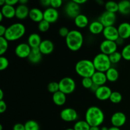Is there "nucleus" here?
I'll use <instances>...</instances> for the list:
<instances>
[{"mask_svg": "<svg viewBox=\"0 0 130 130\" xmlns=\"http://www.w3.org/2000/svg\"><path fill=\"white\" fill-rule=\"evenodd\" d=\"M105 74H106L107 81L112 83L116 82V81L118 79L119 76V72H118V71L117 70V69H116L115 67H110V68L105 72Z\"/></svg>", "mask_w": 130, "mask_h": 130, "instance_id": "27", "label": "nucleus"}, {"mask_svg": "<svg viewBox=\"0 0 130 130\" xmlns=\"http://www.w3.org/2000/svg\"><path fill=\"white\" fill-rule=\"evenodd\" d=\"M123 100V96L119 91H112L110 96L109 100L113 104H119Z\"/></svg>", "mask_w": 130, "mask_h": 130, "instance_id": "33", "label": "nucleus"}, {"mask_svg": "<svg viewBox=\"0 0 130 130\" xmlns=\"http://www.w3.org/2000/svg\"><path fill=\"white\" fill-rule=\"evenodd\" d=\"M9 66V61L4 56H1L0 57V70L1 71H4Z\"/></svg>", "mask_w": 130, "mask_h": 130, "instance_id": "39", "label": "nucleus"}, {"mask_svg": "<svg viewBox=\"0 0 130 130\" xmlns=\"http://www.w3.org/2000/svg\"><path fill=\"white\" fill-rule=\"evenodd\" d=\"M42 53H41L39 47L38 48H34L31 49L30 55L28 57V60L32 63H38L42 60Z\"/></svg>", "mask_w": 130, "mask_h": 130, "instance_id": "22", "label": "nucleus"}, {"mask_svg": "<svg viewBox=\"0 0 130 130\" xmlns=\"http://www.w3.org/2000/svg\"><path fill=\"white\" fill-rule=\"evenodd\" d=\"M25 130H40L39 124L34 120H29L24 124Z\"/></svg>", "mask_w": 130, "mask_h": 130, "instance_id": "31", "label": "nucleus"}, {"mask_svg": "<svg viewBox=\"0 0 130 130\" xmlns=\"http://www.w3.org/2000/svg\"><path fill=\"white\" fill-rule=\"evenodd\" d=\"M58 84H59L60 91L66 94V95L72 93L76 90V82L72 77H63L58 82Z\"/></svg>", "mask_w": 130, "mask_h": 130, "instance_id": "6", "label": "nucleus"}, {"mask_svg": "<svg viewBox=\"0 0 130 130\" xmlns=\"http://www.w3.org/2000/svg\"><path fill=\"white\" fill-rule=\"evenodd\" d=\"M75 71L82 78L91 77L96 72L93 62L88 59L79 60L75 66Z\"/></svg>", "mask_w": 130, "mask_h": 130, "instance_id": "3", "label": "nucleus"}, {"mask_svg": "<svg viewBox=\"0 0 130 130\" xmlns=\"http://www.w3.org/2000/svg\"><path fill=\"white\" fill-rule=\"evenodd\" d=\"M25 31L26 29L24 24L20 22L14 23L8 27L4 37L8 41H15L22 38Z\"/></svg>", "mask_w": 130, "mask_h": 130, "instance_id": "4", "label": "nucleus"}, {"mask_svg": "<svg viewBox=\"0 0 130 130\" xmlns=\"http://www.w3.org/2000/svg\"><path fill=\"white\" fill-rule=\"evenodd\" d=\"M108 130H121L120 128H118V127H116V126H111L110 128H109Z\"/></svg>", "mask_w": 130, "mask_h": 130, "instance_id": "52", "label": "nucleus"}, {"mask_svg": "<svg viewBox=\"0 0 130 130\" xmlns=\"http://www.w3.org/2000/svg\"><path fill=\"white\" fill-rule=\"evenodd\" d=\"M50 27V24L46 20H43L39 23H38V30L41 32H46L49 30Z\"/></svg>", "mask_w": 130, "mask_h": 130, "instance_id": "36", "label": "nucleus"}, {"mask_svg": "<svg viewBox=\"0 0 130 130\" xmlns=\"http://www.w3.org/2000/svg\"><path fill=\"white\" fill-rule=\"evenodd\" d=\"M27 3V0H20V1H19V4H20V5H26V4Z\"/></svg>", "mask_w": 130, "mask_h": 130, "instance_id": "50", "label": "nucleus"}, {"mask_svg": "<svg viewBox=\"0 0 130 130\" xmlns=\"http://www.w3.org/2000/svg\"><path fill=\"white\" fill-rule=\"evenodd\" d=\"M118 33L120 38L126 39L130 38V24L128 22H122L118 27Z\"/></svg>", "mask_w": 130, "mask_h": 130, "instance_id": "18", "label": "nucleus"}, {"mask_svg": "<svg viewBox=\"0 0 130 130\" xmlns=\"http://www.w3.org/2000/svg\"><path fill=\"white\" fill-rule=\"evenodd\" d=\"M52 100L55 105H58V106H62L66 104L67 97H66V94L62 93V91H58L53 94Z\"/></svg>", "mask_w": 130, "mask_h": 130, "instance_id": "26", "label": "nucleus"}, {"mask_svg": "<svg viewBox=\"0 0 130 130\" xmlns=\"http://www.w3.org/2000/svg\"><path fill=\"white\" fill-rule=\"evenodd\" d=\"M29 11L30 10L27 7V5H20L19 4L16 7V14L15 17L18 19L20 20H24L29 17Z\"/></svg>", "mask_w": 130, "mask_h": 130, "instance_id": "21", "label": "nucleus"}, {"mask_svg": "<svg viewBox=\"0 0 130 130\" xmlns=\"http://www.w3.org/2000/svg\"><path fill=\"white\" fill-rule=\"evenodd\" d=\"M83 86L86 89H90L91 88V86L93 85V82L92 81L91 77H85L82 79L81 81Z\"/></svg>", "mask_w": 130, "mask_h": 130, "instance_id": "38", "label": "nucleus"}, {"mask_svg": "<svg viewBox=\"0 0 130 130\" xmlns=\"http://www.w3.org/2000/svg\"><path fill=\"white\" fill-rule=\"evenodd\" d=\"M41 4L43 6L49 8L51 6V0H42L40 1Z\"/></svg>", "mask_w": 130, "mask_h": 130, "instance_id": "45", "label": "nucleus"}, {"mask_svg": "<svg viewBox=\"0 0 130 130\" xmlns=\"http://www.w3.org/2000/svg\"><path fill=\"white\" fill-rule=\"evenodd\" d=\"M70 30H69V29L66 27H62L59 29L58 30V34L62 38H66V37L68 36V34H69Z\"/></svg>", "mask_w": 130, "mask_h": 130, "instance_id": "40", "label": "nucleus"}, {"mask_svg": "<svg viewBox=\"0 0 130 130\" xmlns=\"http://www.w3.org/2000/svg\"><path fill=\"white\" fill-rule=\"evenodd\" d=\"M0 13H2L4 17L6 19H12L15 17V14H16V8L13 6L6 5L5 4L4 6L1 7V11Z\"/></svg>", "mask_w": 130, "mask_h": 130, "instance_id": "23", "label": "nucleus"}, {"mask_svg": "<svg viewBox=\"0 0 130 130\" xmlns=\"http://www.w3.org/2000/svg\"><path fill=\"white\" fill-rule=\"evenodd\" d=\"M4 93L2 90H0V100H3Z\"/></svg>", "mask_w": 130, "mask_h": 130, "instance_id": "51", "label": "nucleus"}, {"mask_svg": "<svg viewBox=\"0 0 130 130\" xmlns=\"http://www.w3.org/2000/svg\"><path fill=\"white\" fill-rule=\"evenodd\" d=\"M116 14L105 11L99 17L98 20L100 21L105 27L114 25L116 22Z\"/></svg>", "mask_w": 130, "mask_h": 130, "instance_id": "9", "label": "nucleus"}, {"mask_svg": "<svg viewBox=\"0 0 130 130\" xmlns=\"http://www.w3.org/2000/svg\"><path fill=\"white\" fill-rule=\"evenodd\" d=\"M91 126L85 120L77 121L75 123L73 128L74 130H90Z\"/></svg>", "mask_w": 130, "mask_h": 130, "instance_id": "30", "label": "nucleus"}, {"mask_svg": "<svg viewBox=\"0 0 130 130\" xmlns=\"http://www.w3.org/2000/svg\"><path fill=\"white\" fill-rule=\"evenodd\" d=\"M109 128H107L106 126H103L102 128H100V130H108Z\"/></svg>", "mask_w": 130, "mask_h": 130, "instance_id": "56", "label": "nucleus"}, {"mask_svg": "<svg viewBox=\"0 0 130 130\" xmlns=\"http://www.w3.org/2000/svg\"><path fill=\"white\" fill-rule=\"evenodd\" d=\"M74 1L76 3L78 4L79 5H83V4H85V3L87 2L86 0H74Z\"/></svg>", "mask_w": 130, "mask_h": 130, "instance_id": "49", "label": "nucleus"}, {"mask_svg": "<svg viewBox=\"0 0 130 130\" xmlns=\"http://www.w3.org/2000/svg\"><path fill=\"white\" fill-rule=\"evenodd\" d=\"M84 42L83 35L77 30H70L69 34L66 38V43L67 48L72 52L79 50Z\"/></svg>", "mask_w": 130, "mask_h": 130, "instance_id": "2", "label": "nucleus"}, {"mask_svg": "<svg viewBox=\"0 0 130 130\" xmlns=\"http://www.w3.org/2000/svg\"><path fill=\"white\" fill-rule=\"evenodd\" d=\"M74 24L76 27L80 29H84L89 25V20L87 16L84 14L80 13L74 19Z\"/></svg>", "mask_w": 130, "mask_h": 130, "instance_id": "25", "label": "nucleus"}, {"mask_svg": "<svg viewBox=\"0 0 130 130\" xmlns=\"http://www.w3.org/2000/svg\"><path fill=\"white\" fill-rule=\"evenodd\" d=\"M18 3H19V0H6V5H10V6H14Z\"/></svg>", "mask_w": 130, "mask_h": 130, "instance_id": "46", "label": "nucleus"}, {"mask_svg": "<svg viewBox=\"0 0 130 130\" xmlns=\"http://www.w3.org/2000/svg\"><path fill=\"white\" fill-rule=\"evenodd\" d=\"M90 130H100V128L97 126H91Z\"/></svg>", "mask_w": 130, "mask_h": 130, "instance_id": "53", "label": "nucleus"}, {"mask_svg": "<svg viewBox=\"0 0 130 130\" xmlns=\"http://www.w3.org/2000/svg\"><path fill=\"white\" fill-rule=\"evenodd\" d=\"M6 4V0H0V6L2 7Z\"/></svg>", "mask_w": 130, "mask_h": 130, "instance_id": "54", "label": "nucleus"}, {"mask_svg": "<svg viewBox=\"0 0 130 130\" xmlns=\"http://www.w3.org/2000/svg\"><path fill=\"white\" fill-rule=\"evenodd\" d=\"M0 130H3V126H2V124H0Z\"/></svg>", "mask_w": 130, "mask_h": 130, "instance_id": "58", "label": "nucleus"}, {"mask_svg": "<svg viewBox=\"0 0 130 130\" xmlns=\"http://www.w3.org/2000/svg\"><path fill=\"white\" fill-rule=\"evenodd\" d=\"M13 130H25V126L22 123H17L13 127Z\"/></svg>", "mask_w": 130, "mask_h": 130, "instance_id": "43", "label": "nucleus"}, {"mask_svg": "<svg viewBox=\"0 0 130 130\" xmlns=\"http://www.w3.org/2000/svg\"><path fill=\"white\" fill-rule=\"evenodd\" d=\"M99 88V86H98V85H95V84L93 83V86H91V88H90V90H91V91H93V93H95L96 91V90H98V88Z\"/></svg>", "mask_w": 130, "mask_h": 130, "instance_id": "48", "label": "nucleus"}, {"mask_svg": "<svg viewBox=\"0 0 130 130\" xmlns=\"http://www.w3.org/2000/svg\"><path fill=\"white\" fill-rule=\"evenodd\" d=\"M63 1L62 0H51V6L53 8L57 9L62 6Z\"/></svg>", "mask_w": 130, "mask_h": 130, "instance_id": "41", "label": "nucleus"}, {"mask_svg": "<svg viewBox=\"0 0 130 130\" xmlns=\"http://www.w3.org/2000/svg\"><path fill=\"white\" fill-rule=\"evenodd\" d=\"M44 20L49 22L50 24H53L58 20L59 17V13L57 9L53 8L52 7L47 8L44 11Z\"/></svg>", "mask_w": 130, "mask_h": 130, "instance_id": "14", "label": "nucleus"}, {"mask_svg": "<svg viewBox=\"0 0 130 130\" xmlns=\"http://www.w3.org/2000/svg\"><path fill=\"white\" fill-rule=\"evenodd\" d=\"M8 48V41L5 37H0V55L3 56Z\"/></svg>", "mask_w": 130, "mask_h": 130, "instance_id": "32", "label": "nucleus"}, {"mask_svg": "<svg viewBox=\"0 0 130 130\" xmlns=\"http://www.w3.org/2000/svg\"><path fill=\"white\" fill-rule=\"evenodd\" d=\"M109 57L112 64V63L115 64V63H119V62L121 60L122 58H123L121 53V52H118V51L114 52V53H112L111 55H109Z\"/></svg>", "mask_w": 130, "mask_h": 130, "instance_id": "34", "label": "nucleus"}, {"mask_svg": "<svg viewBox=\"0 0 130 130\" xmlns=\"http://www.w3.org/2000/svg\"><path fill=\"white\" fill-rule=\"evenodd\" d=\"M126 116L122 112H116L112 114L110 118V122L113 126L120 128L122 127L126 122Z\"/></svg>", "mask_w": 130, "mask_h": 130, "instance_id": "15", "label": "nucleus"}, {"mask_svg": "<svg viewBox=\"0 0 130 130\" xmlns=\"http://www.w3.org/2000/svg\"><path fill=\"white\" fill-rule=\"evenodd\" d=\"M91 79L93 83L99 86H104L107 81L105 72H99V71H96L91 77Z\"/></svg>", "mask_w": 130, "mask_h": 130, "instance_id": "19", "label": "nucleus"}, {"mask_svg": "<svg viewBox=\"0 0 130 130\" xmlns=\"http://www.w3.org/2000/svg\"><path fill=\"white\" fill-rule=\"evenodd\" d=\"M112 91L109 86L106 85L99 86L98 90L95 93V96L99 100L105 101V100H109L110 96L111 95Z\"/></svg>", "mask_w": 130, "mask_h": 130, "instance_id": "13", "label": "nucleus"}, {"mask_svg": "<svg viewBox=\"0 0 130 130\" xmlns=\"http://www.w3.org/2000/svg\"><path fill=\"white\" fill-rule=\"evenodd\" d=\"M66 130H74V128H67Z\"/></svg>", "mask_w": 130, "mask_h": 130, "instance_id": "57", "label": "nucleus"}, {"mask_svg": "<svg viewBox=\"0 0 130 130\" xmlns=\"http://www.w3.org/2000/svg\"><path fill=\"white\" fill-rule=\"evenodd\" d=\"M105 27L99 20H94L91 22L88 25V29L90 33L94 35H97L103 32Z\"/></svg>", "mask_w": 130, "mask_h": 130, "instance_id": "20", "label": "nucleus"}, {"mask_svg": "<svg viewBox=\"0 0 130 130\" xmlns=\"http://www.w3.org/2000/svg\"><path fill=\"white\" fill-rule=\"evenodd\" d=\"M29 17L34 22L39 23L44 20V14L43 11L38 8H33L29 11Z\"/></svg>", "mask_w": 130, "mask_h": 130, "instance_id": "17", "label": "nucleus"}, {"mask_svg": "<svg viewBox=\"0 0 130 130\" xmlns=\"http://www.w3.org/2000/svg\"><path fill=\"white\" fill-rule=\"evenodd\" d=\"M47 89L50 93L54 94L55 93L60 91L59 84L56 81H52L48 84V86H47Z\"/></svg>", "mask_w": 130, "mask_h": 130, "instance_id": "35", "label": "nucleus"}, {"mask_svg": "<svg viewBox=\"0 0 130 130\" xmlns=\"http://www.w3.org/2000/svg\"><path fill=\"white\" fill-rule=\"evenodd\" d=\"M118 47V46L116 41L107 40V39L103 41L100 44V50L101 53L107 55H110L112 53L117 52Z\"/></svg>", "mask_w": 130, "mask_h": 130, "instance_id": "8", "label": "nucleus"}, {"mask_svg": "<svg viewBox=\"0 0 130 130\" xmlns=\"http://www.w3.org/2000/svg\"><path fill=\"white\" fill-rule=\"evenodd\" d=\"M96 71L106 72L112 67L109 55L100 53L96 55L92 60Z\"/></svg>", "mask_w": 130, "mask_h": 130, "instance_id": "5", "label": "nucleus"}, {"mask_svg": "<svg viewBox=\"0 0 130 130\" xmlns=\"http://www.w3.org/2000/svg\"><path fill=\"white\" fill-rule=\"evenodd\" d=\"M119 11L123 15H128L130 13V1L127 0H123L118 3Z\"/></svg>", "mask_w": 130, "mask_h": 130, "instance_id": "28", "label": "nucleus"}, {"mask_svg": "<svg viewBox=\"0 0 130 130\" xmlns=\"http://www.w3.org/2000/svg\"><path fill=\"white\" fill-rule=\"evenodd\" d=\"M42 41L40 35L38 33H32L27 38V43L31 48H38Z\"/></svg>", "mask_w": 130, "mask_h": 130, "instance_id": "24", "label": "nucleus"}, {"mask_svg": "<svg viewBox=\"0 0 130 130\" xmlns=\"http://www.w3.org/2000/svg\"><path fill=\"white\" fill-rule=\"evenodd\" d=\"M4 16L2 15L1 13H0V22H2L3 21V19Z\"/></svg>", "mask_w": 130, "mask_h": 130, "instance_id": "55", "label": "nucleus"}, {"mask_svg": "<svg viewBox=\"0 0 130 130\" xmlns=\"http://www.w3.org/2000/svg\"><path fill=\"white\" fill-rule=\"evenodd\" d=\"M124 39H123V38H121L119 37V38L117 39V41H116V43H117L118 46H121V45H122V44H123V43H124Z\"/></svg>", "mask_w": 130, "mask_h": 130, "instance_id": "47", "label": "nucleus"}, {"mask_svg": "<svg viewBox=\"0 0 130 130\" xmlns=\"http://www.w3.org/2000/svg\"><path fill=\"white\" fill-rule=\"evenodd\" d=\"M105 11H109V12L114 13H116L118 12L119 10V6H118V3L115 2L113 1H107L105 3Z\"/></svg>", "mask_w": 130, "mask_h": 130, "instance_id": "29", "label": "nucleus"}, {"mask_svg": "<svg viewBox=\"0 0 130 130\" xmlns=\"http://www.w3.org/2000/svg\"><path fill=\"white\" fill-rule=\"evenodd\" d=\"M7 109V105H6V102L4 100H0V113L5 112Z\"/></svg>", "mask_w": 130, "mask_h": 130, "instance_id": "42", "label": "nucleus"}, {"mask_svg": "<svg viewBox=\"0 0 130 130\" xmlns=\"http://www.w3.org/2000/svg\"><path fill=\"white\" fill-rule=\"evenodd\" d=\"M31 49L32 48L28 44V43H21L15 47V55L19 58H27L31 52Z\"/></svg>", "mask_w": 130, "mask_h": 130, "instance_id": "11", "label": "nucleus"}, {"mask_svg": "<svg viewBox=\"0 0 130 130\" xmlns=\"http://www.w3.org/2000/svg\"><path fill=\"white\" fill-rule=\"evenodd\" d=\"M6 29L7 27L3 25V24L0 25V37H4L5 35V33H6Z\"/></svg>", "mask_w": 130, "mask_h": 130, "instance_id": "44", "label": "nucleus"}, {"mask_svg": "<svg viewBox=\"0 0 130 130\" xmlns=\"http://www.w3.org/2000/svg\"><path fill=\"white\" fill-rule=\"evenodd\" d=\"M64 11L67 17L74 19L77 15L81 13H80L81 8H80V5H79L74 0H72L66 4L64 8Z\"/></svg>", "mask_w": 130, "mask_h": 130, "instance_id": "7", "label": "nucleus"}, {"mask_svg": "<svg viewBox=\"0 0 130 130\" xmlns=\"http://www.w3.org/2000/svg\"><path fill=\"white\" fill-rule=\"evenodd\" d=\"M102 34L105 39L112 41H116L117 39L119 38L118 28L116 27L114 25L105 27Z\"/></svg>", "mask_w": 130, "mask_h": 130, "instance_id": "12", "label": "nucleus"}, {"mask_svg": "<svg viewBox=\"0 0 130 130\" xmlns=\"http://www.w3.org/2000/svg\"><path fill=\"white\" fill-rule=\"evenodd\" d=\"M39 48L43 55H49L54 50V44L50 39H44L42 41Z\"/></svg>", "mask_w": 130, "mask_h": 130, "instance_id": "16", "label": "nucleus"}, {"mask_svg": "<svg viewBox=\"0 0 130 130\" xmlns=\"http://www.w3.org/2000/svg\"><path fill=\"white\" fill-rule=\"evenodd\" d=\"M60 118L66 122L75 121L78 118V114L77 111L72 108H65L61 110L60 114Z\"/></svg>", "mask_w": 130, "mask_h": 130, "instance_id": "10", "label": "nucleus"}, {"mask_svg": "<svg viewBox=\"0 0 130 130\" xmlns=\"http://www.w3.org/2000/svg\"><path fill=\"white\" fill-rule=\"evenodd\" d=\"M105 115L103 110L97 106H91L85 113V121L90 126L99 127L103 124Z\"/></svg>", "mask_w": 130, "mask_h": 130, "instance_id": "1", "label": "nucleus"}, {"mask_svg": "<svg viewBox=\"0 0 130 130\" xmlns=\"http://www.w3.org/2000/svg\"><path fill=\"white\" fill-rule=\"evenodd\" d=\"M121 53L123 59L130 61V44L124 46Z\"/></svg>", "mask_w": 130, "mask_h": 130, "instance_id": "37", "label": "nucleus"}]
</instances>
